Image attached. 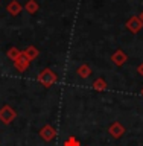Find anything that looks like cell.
<instances>
[{
  "instance_id": "cell-1",
  "label": "cell",
  "mask_w": 143,
  "mask_h": 146,
  "mask_svg": "<svg viewBox=\"0 0 143 146\" xmlns=\"http://www.w3.org/2000/svg\"><path fill=\"white\" fill-rule=\"evenodd\" d=\"M37 81H38L43 87L49 88V87H52L55 82L58 81V75L52 70V68L47 67V68H43V70L38 73V76H37Z\"/></svg>"
},
{
  "instance_id": "cell-2",
  "label": "cell",
  "mask_w": 143,
  "mask_h": 146,
  "mask_svg": "<svg viewBox=\"0 0 143 146\" xmlns=\"http://www.w3.org/2000/svg\"><path fill=\"white\" fill-rule=\"evenodd\" d=\"M17 119V111L14 110L11 105H3L0 108V122L3 125H9L11 122H14Z\"/></svg>"
},
{
  "instance_id": "cell-3",
  "label": "cell",
  "mask_w": 143,
  "mask_h": 146,
  "mask_svg": "<svg viewBox=\"0 0 143 146\" xmlns=\"http://www.w3.org/2000/svg\"><path fill=\"white\" fill-rule=\"evenodd\" d=\"M125 26H126V29L130 31L131 34H139L140 29L143 27V23L139 18V15H132L131 18H128V20H126Z\"/></svg>"
},
{
  "instance_id": "cell-4",
  "label": "cell",
  "mask_w": 143,
  "mask_h": 146,
  "mask_svg": "<svg viewBox=\"0 0 143 146\" xmlns=\"http://www.w3.org/2000/svg\"><path fill=\"white\" fill-rule=\"evenodd\" d=\"M40 137L43 139L44 141H52L55 137H57V131H55V128L52 125H44L43 128L40 129Z\"/></svg>"
},
{
  "instance_id": "cell-5",
  "label": "cell",
  "mask_w": 143,
  "mask_h": 146,
  "mask_svg": "<svg viewBox=\"0 0 143 146\" xmlns=\"http://www.w3.org/2000/svg\"><path fill=\"white\" fill-rule=\"evenodd\" d=\"M108 132L111 134L113 139H120L125 134V126L122 125L120 122H113L111 125L108 126Z\"/></svg>"
},
{
  "instance_id": "cell-6",
  "label": "cell",
  "mask_w": 143,
  "mask_h": 146,
  "mask_svg": "<svg viewBox=\"0 0 143 146\" xmlns=\"http://www.w3.org/2000/svg\"><path fill=\"white\" fill-rule=\"evenodd\" d=\"M29 66H31V61L25 56V55H23V52H21L20 56H18V58L15 59V61H14V67H15L20 73L26 72L27 68H29Z\"/></svg>"
},
{
  "instance_id": "cell-7",
  "label": "cell",
  "mask_w": 143,
  "mask_h": 146,
  "mask_svg": "<svg viewBox=\"0 0 143 146\" xmlns=\"http://www.w3.org/2000/svg\"><path fill=\"white\" fill-rule=\"evenodd\" d=\"M111 61L116 64L117 67H122L123 64H125L126 61H128V55L123 52L122 49H117L116 52H114L113 55H111Z\"/></svg>"
},
{
  "instance_id": "cell-8",
  "label": "cell",
  "mask_w": 143,
  "mask_h": 146,
  "mask_svg": "<svg viewBox=\"0 0 143 146\" xmlns=\"http://www.w3.org/2000/svg\"><path fill=\"white\" fill-rule=\"evenodd\" d=\"M21 9H23V6L20 5L18 0H11V2L8 3V6H6V11L11 14L12 17H17L18 14L21 12Z\"/></svg>"
},
{
  "instance_id": "cell-9",
  "label": "cell",
  "mask_w": 143,
  "mask_h": 146,
  "mask_svg": "<svg viewBox=\"0 0 143 146\" xmlns=\"http://www.w3.org/2000/svg\"><path fill=\"white\" fill-rule=\"evenodd\" d=\"M23 55L29 59V61H34L35 58H38V55H40V50L35 47V46H27V47L23 50Z\"/></svg>"
},
{
  "instance_id": "cell-10",
  "label": "cell",
  "mask_w": 143,
  "mask_h": 146,
  "mask_svg": "<svg viewBox=\"0 0 143 146\" xmlns=\"http://www.w3.org/2000/svg\"><path fill=\"white\" fill-rule=\"evenodd\" d=\"M25 11L29 12L31 15H34V14H37L40 11V5L37 0H27V2L25 3Z\"/></svg>"
},
{
  "instance_id": "cell-11",
  "label": "cell",
  "mask_w": 143,
  "mask_h": 146,
  "mask_svg": "<svg viewBox=\"0 0 143 146\" xmlns=\"http://www.w3.org/2000/svg\"><path fill=\"white\" fill-rule=\"evenodd\" d=\"M76 73H78V76H79V78H82V79H87V78L91 75V67L88 66V64H82V66L78 67Z\"/></svg>"
},
{
  "instance_id": "cell-12",
  "label": "cell",
  "mask_w": 143,
  "mask_h": 146,
  "mask_svg": "<svg viewBox=\"0 0 143 146\" xmlns=\"http://www.w3.org/2000/svg\"><path fill=\"white\" fill-rule=\"evenodd\" d=\"M107 82H105V79L104 78H98V79H94L93 81V88L96 90V91H105L107 90Z\"/></svg>"
},
{
  "instance_id": "cell-13",
  "label": "cell",
  "mask_w": 143,
  "mask_h": 146,
  "mask_svg": "<svg viewBox=\"0 0 143 146\" xmlns=\"http://www.w3.org/2000/svg\"><path fill=\"white\" fill-rule=\"evenodd\" d=\"M20 55H21V50H18L17 47H9V49L6 50V56H8L9 59H11L12 62L15 61V59H17L18 56H20Z\"/></svg>"
},
{
  "instance_id": "cell-14",
  "label": "cell",
  "mask_w": 143,
  "mask_h": 146,
  "mask_svg": "<svg viewBox=\"0 0 143 146\" xmlns=\"http://www.w3.org/2000/svg\"><path fill=\"white\" fill-rule=\"evenodd\" d=\"M63 146H81V143H79V140H78L76 137L70 135V137H67V139L64 140Z\"/></svg>"
},
{
  "instance_id": "cell-15",
  "label": "cell",
  "mask_w": 143,
  "mask_h": 146,
  "mask_svg": "<svg viewBox=\"0 0 143 146\" xmlns=\"http://www.w3.org/2000/svg\"><path fill=\"white\" fill-rule=\"evenodd\" d=\"M137 73H139L140 76H143V62H140L139 66H137Z\"/></svg>"
},
{
  "instance_id": "cell-16",
  "label": "cell",
  "mask_w": 143,
  "mask_h": 146,
  "mask_svg": "<svg viewBox=\"0 0 143 146\" xmlns=\"http://www.w3.org/2000/svg\"><path fill=\"white\" fill-rule=\"evenodd\" d=\"M139 18H140V20H142V23H143V11L139 14Z\"/></svg>"
},
{
  "instance_id": "cell-17",
  "label": "cell",
  "mask_w": 143,
  "mask_h": 146,
  "mask_svg": "<svg viewBox=\"0 0 143 146\" xmlns=\"http://www.w3.org/2000/svg\"><path fill=\"white\" fill-rule=\"evenodd\" d=\"M142 96H143V88H142Z\"/></svg>"
},
{
  "instance_id": "cell-18",
  "label": "cell",
  "mask_w": 143,
  "mask_h": 146,
  "mask_svg": "<svg viewBox=\"0 0 143 146\" xmlns=\"http://www.w3.org/2000/svg\"><path fill=\"white\" fill-rule=\"evenodd\" d=\"M0 2H2V0H0Z\"/></svg>"
}]
</instances>
